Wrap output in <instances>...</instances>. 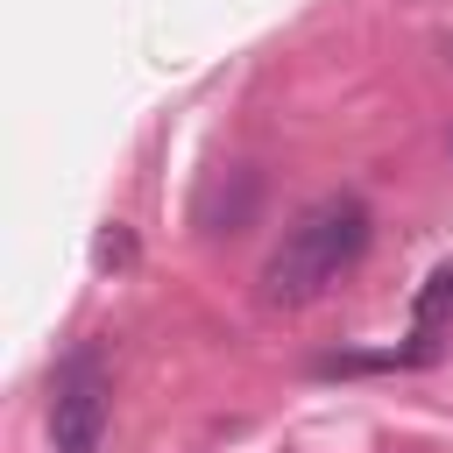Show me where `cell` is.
I'll return each instance as SVG.
<instances>
[{
    "mask_svg": "<svg viewBox=\"0 0 453 453\" xmlns=\"http://www.w3.org/2000/svg\"><path fill=\"white\" fill-rule=\"evenodd\" d=\"M446 304H453V269H446V276H432V290H425V319H439Z\"/></svg>",
    "mask_w": 453,
    "mask_h": 453,
    "instance_id": "277c9868",
    "label": "cell"
},
{
    "mask_svg": "<svg viewBox=\"0 0 453 453\" xmlns=\"http://www.w3.org/2000/svg\"><path fill=\"white\" fill-rule=\"evenodd\" d=\"M127 262H134L127 226H106V234H99V269H127Z\"/></svg>",
    "mask_w": 453,
    "mask_h": 453,
    "instance_id": "3957f363",
    "label": "cell"
},
{
    "mask_svg": "<svg viewBox=\"0 0 453 453\" xmlns=\"http://www.w3.org/2000/svg\"><path fill=\"white\" fill-rule=\"evenodd\" d=\"M368 234H375V212H368L354 191L311 198V205L283 226V241L269 248V262H262V304H276V311L319 304V297L368 255Z\"/></svg>",
    "mask_w": 453,
    "mask_h": 453,
    "instance_id": "6da1fadb",
    "label": "cell"
},
{
    "mask_svg": "<svg viewBox=\"0 0 453 453\" xmlns=\"http://www.w3.org/2000/svg\"><path fill=\"white\" fill-rule=\"evenodd\" d=\"M113 382H106V361L92 347L64 354V368L50 375V453H99L106 446V403Z\"/></svg>",
    "mask_w": 453,
    "mask_h": 453,
    "instance_id": "7a4b0ae2",
    "label": "cell"
}]
</instances>
